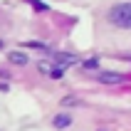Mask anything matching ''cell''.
Wrapping results in <instances>:
<instances>
[{
    "mask_svg": "<svg viewBox=\"0 0 131 131\" xmlns=\"http://www.w3.org/2000/svg\"><path fill=\"white\" fill-rule=\"evenodd\" d=\"M109 20L116 25V27L131 30V3H121V5H114L109 10Z\"/></svg>",
    "mask_w": 131,
    "mask_h": 131,
    "instance_id": "obj_1",
    "label": "cell"
},
{
    "mask_svg": "<svg viewBox=\"0 0 131 131\" xmlns=\"http://www.w3.org/2000/svg\"><path fill=\"white\" fill-rule=\"evenodd\" d=\"M99 79H102V82H106V84H116V82H121L124 77H121V74H109V72H106V74H102Z\"/></svg>",
    "mask_w": 131,
    "mask_h": 131,
    "instance_id": "obj_2",
    "label": "cell"
},
{
    "mask_svg": "<svg viewBox=\"0 0 131 131\" xmlns=\"http://www.w3.org/2000/svg\"><path fill=\"white\" fill-rule=\"evenodd\" d=\"M27 3H32L37 10H47V5H45V3H40V0H27Z\"/></svg>",
    "mask_w": 131,
    "mask_h": 131,
    "instance_id": "obj_5",
    "label": "cell"
},
{
    "mask_svg": "<svg viewBox=\"0 0 131 131\" xmlns=\"http://www.w3.org/2000/svg\"><path fill=\"white\" fill-rule=\"evenodd\" d=\"M69 121H72L69 116H64V114H59V116L54 119V126H57V129H64V126H69Z\"/></svg>",
    "mask_w": 131,
    "mask_h": 131,
    "instance_id": "obj_3",
    "label": "cell"
},
{
    "mask_svg": "<svg viewBox=\"0 0 131 131\" xmlns=\"http://www.w3.org/2000/svg\"><path fill=\"white\" fill-rule=\"evenodd\" d=\"M10 59H13L15 64H25V62H27V57H25V54H20V52H13V54H10Z\"/></svg>",
    "mask_w": 131,
    "mask_h": 131,
    "instance_id": "obj_4",
    "label": "cell"
}]
</instances>
